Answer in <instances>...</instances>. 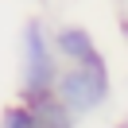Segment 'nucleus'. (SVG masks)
<instances>
[{
	"label": "nucleus",
	"instance_id": "5",
	"mask_svg": "<svg viewBox=\"0 0 128 128\" xmlns=\"http://www.w3.org/2000/svg\"><path fill=\"white\" fill-rule=\"evenodd\" d=\"M0 128H39V124H35L31 105L16 97V101H12V105H4V112H0Z\"/></svg>",
	"mask_w": 128,
	"mask_h": 128
},
{
	"label": "nucleus",
	"instance_id": "3",
	"mask_svg": "<svg viewBox=\"0 0 128 128\" xmlns=\"http://www.w3.org/2000/svg\"><path fill=\"white\" fill-rule=\"evenodd\" d=\"M50 39H54V54H58L62 66H82V62H97V58H105L101 47H97V39H93V31L82 27V24H62V27H54Z\"/></svg>",
	"mask_w": 128,
	"mask_h": 128
},
{
	"label": "nucleus",
	"instance_id": "6",
	"mask_svg": "<svg viewBox=\"0 0 128 128\" xmlns=\"http://www.w3.org/2000/svg\"><path fill=\"white\" fill-rule=\"evenodd\" d=\"M120 128H128V124H120Z\"/></svg>",
	"mask_w": 128,
	"mask_h": 128
},
{
	"label": "nucleus",
	"instance_id": "2",
	"mask_svg": "<svg viewBox=\"0 0 128 128\" xmlns=\"http://www.w3.org/2000/svg\"><path fill=\"white\" fill-rule=\"evenodd\" d=\"M54 97L78 120L101 112L105 105H109V97H112L109 62L97 58V62H82V66H62V74H58V82H54Z\"/></svg>",
	"mask_w": 128,
	"mask_h": 128
},
{
	"label": "nucleus",
	"instance_id": "4",
	"mask_svg": "<svg viewBox=\"0 0 128 128\" xmlns=\"http://www.w3.org/2000/svg\"><path fill=\"white\" fill-rule=\"evenodd\" d=\"M27 105H31L39 128H78V116H74L54 93H43V97H35V101H27Z\"/></svg>",
	"mask_w": 128,
	"mask_h": 128
},
{
	"label": "nucleus",
	"instance_id": "1",
	"mask_svg": "<svg viewBox=\"0 0 128 128\" xmlns=\"http://www.w3.org/2000/svg\"><path fill=\"white\" fill-rule=\"evenodd\" d=\"M62 74V62L54 54V39H50L43 20H27L20 31V101H35L43 93H54V82Z\"/></svg>",
	"mask_w": 128,
	"mask_h": 128
}]
</instances>
